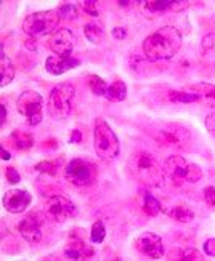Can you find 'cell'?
<instances>
[{
    "mask_svg": "<svg viewBox=\"0 0 215 261\" xmlns=\"http://www.w3.org/2000/svg\"><path fill=\"white\" fill-rule=\"evenodd\" d=\"M182 48V34L174 26H164L143 42V53L150 61L171 60Z\"/></svg>",
    "mask_w": 215,
    "mask_h": 261,
    "instance_id": "6da1fadb",
    "label": "cell"
},
{
    "mask_svg": "<svg viewBox=\"0 0 215 261\" xmlns=\"http://www.w3.org/2000/svg\"><path fill=\"white\" fill-rule=\"evenodd\" d=\"M129 175L138 183L150 188H161L165 181V170L148 151H135L127 161Z\"/></svg>",
    "mask_w": 215,
    "mask_h": 261,
    "instance_id": "7a4b0ae2",
    "label": "cell"
},
{
    "mask_svg": "<svg viewBox=\"0 0 215 261\" xmlns=\"http://www.w3.org/2000/svg\"><path fill=\"white\" fill-rule=\"evenodd\" d=\"M93 147L97 155L103 162H112L121 152V143L117 135L112 132L105 119L95 120L93 128Z\"/></svg>",
    "mask_w": 215,
    "mask_h": 261,
    "instance_id": "3957f363",
    "label": "cell"
},
{
    "mask_svg": "<svg viewBox=\"0 0 215 261\" xmlns=\"http://www.w3.org/2000/svg\"><path fill=\"white\" fill-rule=\"evenodd\" d=\"M165 175L174 181V185L183 186V185H195L202 178V170L199 165L188 162L185 157L171 155L164 162Z\"/></svg>",
    "mask_w": 215,
    "mask_h": 261,
    "instance_id": "277c9868",
    "label": "cell"
},
{
    "mask_svg": "<svg viewBox=\"0 0 215 261\" xmlns=\"http://www.w3.org/2000/svg\"><path fill=\"white\" fill-rule=\"evenodd\" d=\"M60 15L56 13V10H43L31 13L22 21V31H25L31 39L45 37L49 34H53L58 31L60 24Z\"/></svg>",
    "mask_w": 215,
    "mask_h": 261,
    "instance_id": "5b68a950",
    "label": "cell"
},
{
    "mask_svg": "<svg viewBox=\"0 0 215 261\" xmlns=\"http://www.w3.org/2000/svg\"><path fill=\"white\" fill-rule=\"evenodd\" d=\"M76 88L71 84H58L50 90L49 95V116L55 120H63L71 114Z\"/></svg>",
    "mask_w": 215,
    "mask_h": 261,
    "instance_id": "8992f818",
    "label": "cell"
},
{
    "mask_svg": "<svg viewBox=\"0 0 215 261\" xmlns=\"http://www.w3.org/2000/svg\"><path fill=\"white\" fill-rule=\"evenodd\" d=\"M64 178L76 188H90L98 178V168L87 159L76 157L64 167Z\"/></svg>",
    "mask_w": 215,
    "mask_h": 261,
    "instance_id": "52a82bcc",
    "label": "cell"
},
{
    "mask_svg": "<svg viewBox=\"0 0 215 261\" xmlns=\"http://www.w3.org/2000/svg\"><path fill=\"white\" fill-rule=\"evenodd\" d=\"M150 135H153L157 143L177 149H186L191 144V132L182 123H161L157 128L150 132Z\"/></svg>",
    "mask_w": 215,
    "mask_h": 261,
    "instance_id": "ba28073f",
    "label": "cell"
},
{
    "mask_svg": "<svg viewBox=\"0 0 215 261\" xmlns=\"http://www.w3.org/2000/svg\"><path fill=\"white\" fill-rule=\"evenodd\" d=\"M43 213H45V217L55 223H64L67 220H73L77 217V207L74 205V202L69 200L66 196L55 194L45 200Z\"/></svg>",
    "mask_w": 215,
    "mask_h": 261,
    "instance_id": "9c48e42d",
    "label": "cell"
},
{
    "mask_svg": "<svg viewBox=\"0 0 215 261\" xmlns=\"http://www.w3.org/2000/svg\"><path fill=\"white\" fill-rule=\"evenodd\" d=\"M42 105L43 101L40 93L34 92V90L22 92L16 99V109L29 125H39L42 122Z\"/></svg>",
    "mask_w": 215,
    "mask_h": 261,
    "instance_id": "30bf717a",
    "label": "cell"
},
{
    "mask_svg": "<svg viewBox=\"0 0 215 261\" xmlns=\"http://www.w3.org/2000/svg\"><path fill=\"white\" fill-rule=\"evenodd\" d=\"M49 218L45 217V213H39V212H32L29 215H26L18 224V231L22 236V239L29 244H39L43 239L45 234V221Z\"/></svg>",
    "mask_w": 215,
    "mask_h": 261,
    "instance_id": "8fae6325",
    "label": "cell"
},
{
    "mask_svg": "<svg viewBox=\"0 0 215 261\" xmlns=\"http://www.w3.org/2000/svg\"><path fill=\"white\" fill-rule=\"evenodd\" d=\"M135 248L145 256L159 259L164 256V242L157 234L154 232H143L135 241Z\"/></svg>",
    "mask_w": 215,
    "mask_h": 261,
    "instance_id": "7c38bea8",
    "label": "cell"
},
{
    "mask_svg": "<svg viewBox=\"0 0 215 261\" xmlns=\"http://www.w3.org/2000/svg\"><path fill=\"white\" fill-rule=\"evenodd\" d=\"M49 48L55 55H61V56H69L71 51L76 47V36L73 34L71 29L61 28L58 31H55L52 34V37L47 42Z\"/></svg>",
    "mask_w": 215,
    "mask_h": 261,
    "instance_id": "4fadbf2b",
    "label": "cell"
},
{
    "mask_svg": "<svg viewBox=\"0 0 215 261\" xmlns=\"http://www.w3.org/2000/svg\"><path fill=\"white\" fill-rule=\"evenodd\" d=\"M2 202H4V207L7 212L22 213V212H26L28 207L31 205L32 196H31V192L26 189H10L8 192H5Z\"/></svg>",
    "mask_w": 215,
    "mask_h": 261,
    "instance_id": "5bb4252c",
    "label": "cell"
},
{
    "mask_svg": "<svg viewBox=\"0 0 215 261\" xmlns=\"http://www.w3.org/2000/svg\"><path fill=\"white\" fill-rule=\"evenodd\" d=\"M141 10L146 15H157L164 11H182L189 7L186 0H146V2H138Z\"/></svg>",
    "mask_w": 215,
    "mask_h": 261,
    "instance_id": "9a60e30c",
    "label": "cell"
},
{
    "mask_svg": "<svg viewBox=\"0 0 215 261\" xmlns=\"http://www.w3.org/2000/svg\"><path fill=\"white\" fill-rule=\"evenodd\" d=\"M81 66V60L73 58V56H61V55H52L45 61V69L52 75H61L74 67Z\"/></svg>",
    "mask_w": 215,
    "mask_h": 261,
    "instance_id": "2e32d148",
    "label": "cell"
},
{
    "mask_svg": "<svg viewBox=\"0 0 215 261\" xmlns=\"http://www.w3.org/2000/svg\"><path fill=\"white\" fill-rule=\"evenodd\" d=\"M93 248L82 237H71V241L66 244L64 247V256L69 259H85V258H92L93 256Z\"/></svg>",
    "mask_w": 215,
    "mask_h": 261,
    "instance_id": "e0dca14e",
    "label": "cell"
},
{
    "mask_svg": "<svg viewBox=\"0 0 215 261\" xmlns=\"http://www.w3.org/2000/svg\"><path fill=\"white\" fill-rule=\"evenodd\" d=\"M0 77H2L0 87H7L8 84L13 82V79H15V66L10 61L8 56L5 55L4 47H2V50H0Z\"/></svg>",
    "mask_w": 215,
    "mask_h": 261,
    "instance_id": "ac0fdd59",
    "label": "cell"
},
{
    "mask_svg": "<svg viewBox=\"0 0 215 261\" xmlns=\"http://www.w3.org/2000/svg\"><path fill=\"white\" fill-rule=\"evenodd\" d=\"M11 143L16 147L18 151H29L31 147L34 146V138L32 135L28 132H22V130H15L10 136Z\"/></svg>",
    "mask_w": 215,
    "mask_h": 261,
    "instance_id": "d6986e66",
    "label": "cell"
},
{
    "mask_svg": "<svg viewBox=\"0 0 215 261\" xmlns=\"http://www.w3.org/2000/svg\"><path fill=\"white\" fill-rule=\"evenodd\" d=\"M141 210L146 215H150V217H156V215H159L162 212V205L154 196L145 191L141 192Z\"/></svg>",
    "mask_w": 215,
    "mask_h": 261,
    "instance_id": "ffe728a7",
    "label": "cell"
},
{
    "mask_svg": "<svg viewBox=\"0 0 215 261\" xmlns=\"http://www.w3.org/2000/svg\"><path fill=\"white\" fill-rule=\"evenodd\" d=\"M87 84H88L90 92H92L95 96H106L109 85L106 84L105 79H101L100 75H95V74H90V75H87Z\"/></svg>",
    "mask_w": 215,
    "mask_h": 261,
    "instance_id": "44dd1931",
    "label": "cell"
},
{
    "mask_svg": "<svg viewBox=\"0 0 215 261\" xmlns=\"http://www.w3.org/2000/svg\"><path fill=\"white\" fill-rule=\"evenodd\" d=\"M169 217L178 223H189L195 220V212L188 205H175L171 212H169Z\"/></svg>",
    "mask_w": 215,
    "mask_h": 261,
    "instance_id": "7402d4cb",
    "label": "cell"
},
{
    "mask_svg": "<svg viewBox=\"0 0 215 261\" xmlns=\"http://www.w3.org/2000/svg\"><path fill=\"white\" fill-rule=\"evenodd\" d=\"M84 34H85L87 40L95 43V45L105 42V31L100 24H95V22H88V24H85Z\"/></svg>",
    "mask_w": 215,
    "mask_h": 261,
    "instance_id": "603a6c76",
    "label": "cell"
},
{
    "mask_svg": "<svg viewBox=\"0 0 215 261\" xmlns=\"http://www.w3.org/2000/svg\"><path fill=\"white\" fill-rule=\"evenodd\" d=\"M127 96V87L122 81H116L112 85L108 87L106 98L109 101H124Z\"/></svg>",
    "mask_w": 215,
    "mask_h": 261,
    "instance_id": "cb8c5ba5",
    "label": "cell"
},
{
    "mask_svg": "<svg viewBox=\"0 0 215 261\" xmlns=\"http://www.w3.org/2000/svg\"><path fill=\"white\" fill-rule=\"evenodd\" d=\"M188 90L201 95L202 99H207L209 103H215V85L212 84H198V85H191Z\"/></svg>",
    "mask_w": 215,
    "mask_h": 261,
    "instance_id": "d4e9b609",
    "label": "cell"
},
{
    "mask_svg": "<svg viewBox=\"0 0 215 261\" xmlns=\"http://www.w3.org/2000/svg\"><path fill=\"white\" fill-rule=\"evenodd\" d=\"M169 98L174 103H196V101H202L201 95L195 92H169Z\"/></svg>",
    "mask_w": 215,
    "mask_h": 261,
    "instance_id": "484cf974",
    "label": "cell"
},
{
    "mask_svg": "<svg viewBox=\"0 0 215 261\" xmlns=\"http://www.w3.org/2000/svg\"><path fill=\"white\" fill-rule=\"evenodd\" d=\"M106 237V228L103 221H95L92 229H90V241L93 244H101Z\"/></svg>",
    "mask_w": 215,
    "mask_h": 261,
    "instance_id": "4316f807",
    "label": "cell"
},
{
    "mask_svg": "<svg viewBox=\"0 0 215 261\" xmlns=\"http://www.w3.org/2000/svg\"><path fill=\"white\" fill-rule=\"evenodd\" d=\"M58 167H60V161H42L36 165V170L39 173L55 176L56 172H58Z\"/></svg>",
    "mask_w": 215,
    "mask_h": 261,
    "instance_id": "83f0119b",
    "label": "cell"
},
{
    "mask_svg": "<svg viewBox=\"0 0 215 261\" xmlns=\"http://www.w3.org/2000/svg\"><path fill=\"white\" fill-rule=\"evenodd\" d=\"M56 13L60 15L61 19H76L77 18V7L74 4H61L58 8H56Z\"/></svg>",
    "mask_w": 215,
    "mask_h": 261,
    "instance_id": "f1b7e54d",
    "label": "cell"
},
{
    "mask_svg": "<svg viewBox=\"0 0 215 261\" xmlns=\"http://www.w3.org/2000/svg\"><path fill=\"white\" fill-rule=\"evenodd\" d=\"M81 7L85 13H88L90 16H98L100 15V8H98V2L95 0H85V2H81Z\"/></svg>",
    "mask_w": 215,
    "mask_h": 261,
    "instance_id": "f546056e",
    "label": "cell"
},
{
    "mask_svg": "<svg viewBox=\"0 0 215 261\" xmlns=\"http://www.w3.org/2000/svg\"><path fill=\"white\" fill-rule=\"evenodd\" d=\"M180 259H202V253L198 252L196 248H183L182 252L178 253Z\"/></svg>",
    "mask_w": 215,
    "mask_h": 261,
    "instance_id": "4dcf8cb0",
    "label": "cell"
},
{
    "mask_svg": "<svg viewBox=\"0 0 215 261\" xmlns=\"http://www.w3.org/2000/svg\"><path fill=\"white\" fill-rule=\"evenodd\" d=\"M5 176L10 181V185H16V183H19V181H21V175L18 173V170L15 167H8L5 170Z\"/></svg>",
    "mask_w": 215,
    "mask_h": 261,
    "instance_id": "1f68e13d",
    "label": "cell"
},
{
    "mask_svg": "<svg viewBox=\"0 0 215 261\" xmlns=\"http://www.w3.org/2000/svg\"><path fill=\"white\" fill-rule=\"evenodd\" d=\"M204 200L209 207H215V186H207L204 189Z\"/></svg>",
    "mask_w": 215,
    "mask_h": 261,
    "instance_id": "d6a6232c",
    "label": "cell"
},
{
    "mask_svg": "<svg viewBox=\"0 0 215 261\" xmlns=\"http://www.w3.org/2000/svg\"><path fill=\"white\" fill-rule=\"evenodd\" d=\"M206 128L215 138V112H210V114L206 117Z\"/></svg>",
    "mask_w": 215,
    "mask_h": 261,
    "instance_id": "836d02e7",
    "label": "cell"
},
{
    "mask_svg": "<svg viewBox=\"0 0 215 261\" xmlns=\"http://www.w3.org/2000/svg\"><path fill=\"white\" fill-rule=\"evenodd\" d=\"M204 252H206V255H209V256H215V239H207L206 242H204Z\"/></svg>",
    "mask_w": 215,
    "mask_h": 261,
    "instance_id": "e575fe53",
    "label": "cell"
},
{
    "mask_svg": "<svg viewBox=\"0 0 215 261\" xmlns=\"http://www.w3.org/2000/svg\"><path fill=\"white\" fill-rule=\"evenodd\" d=\"M112 36H114L117 40H122V39H126L127 31H126V28H114L112 29Z\"/></svg>",
    "mask_w": 215,
    "mask_h": 261,
    "instance_id": "d590c367",
    "label": "cell"
},
{
    "mask_svg": "<svg viewBox=\"0 0 215 261\" xmlns=\"http://www.w3.org/2000/svg\"><path fill=\"white\" fill-rule=\"evenodd\" d=\"M81 141H82V132L73 130V133L69 136V143H81Z\"/></svg>",
    "mask_w": 215,
    "mask_h": 261,
    "instance_id": "8d00e7d4",
    "label": "cell"
},
{
    "mask_svg": "<svg viewBox=\"0 0 215 261\" xmlns=\"http://www.w3.org/2000/svg\"><path fill=\"white\" fill-rule=\"evenodd\" d=\"M56 146H58L56 140H49V141H43V143H42V147H43V149H47V147H49V149H55Z\"/></svg>",
    "mask_w": 215,
    "mask_h": 261,
    "instance_id": "74e56055",
    "label": "cell"
},
{
    "mask_svg": "<svg viewBox=\"0 0 215 261\" xmlns=\"http://www.w3.org/2000/svg\"><path fill=\"white\" fill-rule=\"evenodd\" d=\"M5 120H7V108H5V105L2 103L0 105V123H5Z\"/></svg>",
    "mask_w": 215,
    "mask_h": 261,
    "instance_id": "f35d334b",
    "label": "cell"
},
{
    "mask_svg": "<svg viewBox=\"0 0 215 261\" xmlns=\"http://www.w3.org/2000/svg\"><path fill=\"white\" fill-rule=\"evenodd\" d=\"M2 159H4V161H10V159H11V154L5 149L4 146H2Z\"/></svg>",
    "mask_w": 215,
    "mask_h": 261,
    "instance_id": "ab89813d",
    "label": "cell"
},
{
    "mask_svg": "<svg viewBox=\"0 0 215 261\" xmlns=\"http://www.w3.org/2000/svg\"><path fill=\"white\" fill-rule=\"evenodd\" d=\"M121 7H129L130 4H133V2H124V0H119V2H117Z\"/></svg>",
    "mask_w": 215,
    "mask_h": 261,
    "instance_id": "60d3db41",
    "label": "cell"
}]
</instances>
